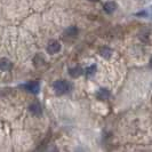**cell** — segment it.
Listing matches in <instances>:
<instances>
[{"mask_svg":"<svg viewBox=\"0 0 152 152\" xmlns=\"http://www.w3.org/2000/svg\"><path fill=\"white\" fill-rule=\"evenodd\" d=\"M71 84L66 80H57L53 83V88L57 95H64L71 91Z\"/></svg>","mask_w":152,"mask_h":152,"instance_id":"cell-1","label":"cell"},{"mask_svg":"<svg viewBox=\"0 0 152 152\" xmlns=\"http://www.w3.org/2000/svg\"><path fill=\"white\" fill-rule=\"evenodd\" d=\"M23 88L25 91L32 93V94H37V93H39V89H40V84L38 81H30L28 84L23 85Z\"/></svg>","mask_w":152,"mask_h":152,"instance_id":"cell-2","label":"cell"},{"mask_svg":"<svg viewBox=\"0 0 152 152\" xmlns=\"http://www.w3.org/2000/svg\"><path fill=\"white\" fill-rule=\"evenodd\" d=\"M60 49H61V44L58 42V41H56V40H53V41H50L48 46H47V52L49 54H56L60 52Z\"/></svg>","mask_w":152,"mask_h":152,"instance_id":"cell-3","label":"cell"},{"mask_svg":"<svg viewBox=\"0 0 152 152\" xmlns=\"http://www.w3.org/2000/svg\"><path fill=\"white\" fill-rule=\"evenodd\" d=\"M29 109H30L31 113L34 114V115H38V117H40V115H41V113H42V109H41V105L39 104L38 102H34V103H32Z\"/></svg>","mask_w":152,"mask_h":152,"instance_id":"cell-4","label":"cell"},{"mask_svg":"<svg viewBox=\"0 0 152 152\" xmlns=\"http://www.w3.org/2000/svg\"><path fill=\"white\" fill-rule=\"evenodd\" d=\"M12 68H13V64L8 58H1L0 60V70L1 71H9Z\"/></svg>","mask_w":152,"mask_h":152,"instance_id":"cell-5","label":"cell"},{"mask_svg":"<svg viewBox=\"0 0 152 152\" xmlns=\"http://www.w3.org/2000/svg\"><path fill=\"white\" fill-rule=\"evenodd\" d=\"M84 73V69L81 66H75V68L70 69L69 70V75L72 77V78H78Z\"/></svg>","mask_w":152,"mask_h":152,"instance_id":"cell-6","label":"cell"},{"mask_svg":"<svg viewBox=\"0 0 152 152\" xmlns=\"http://www.w3.org/2000/svg\"><path fill=\"white\" fill-rule=\"evenodd\" d=\"M115 9H117V4L114 1H109L104 5V10L107 14H112Z\"/></svg>","mask_w":152,"mask_h":152,"instance_id":"cell-7","label":"cell"},{"mask_svg":"<svg viewBox=\"0 0 152 152\" xmlns=\"http://www.w3.org/2000/svg\"><path fill=\"white\" fill-rule=\"evenodd\" d=\"M99 55L102 56V57H104V58H110L111 57V55H112V50H111V48H109V47H102L101 49H99Z\"/></svg>","mask_w":152,"mask_h":152,"instance_id":"cell-8","label":"cell"},{"mask_svg":"<svg viewBox=\"0 0 152 152\" xmlns=\"http://www.w3.org/2000/svg\"><path fill=\"white\" fill-rule=\"evenodd\" d=\"M110 96V93L107 91V88H101L99 91H97V97L101 99H109Z\"/></svg>","mask_w":152,"mask_h":152,"instance_id":"cell-9","label":"cell"},{"mask_svg":"<svg viewBox=\"0 0 152 152\" xmlns=\"http://www.w3.org/2000/svg\"><path fill=\"white\" fill-rule=\"evenodd\" d=\"M96 65L95 64H93V65H91L89 68H87L86 69V71H84V73H86V76H88V77H91V76H94L95 73H96Z\"/></svg>","mask_w":152,"mask_h":152,"instance_id":"cell-10","label":"cell"},{"mask_svg":"<svg viewBox=\"0 0 152 152\" xmlns=\"http://www.w3.org/2000/svg\"><path fill=\"white\" fill-rule=\"evenodd\" d=\"M65 34H66V36H70V37H71V36H72V37H75V36L78 34V29H77L76 26H71V28L66 29Z\"/></svg>","mask_w":152,"mask_h":152,"instance_id":"cell-11","label":"cell"},{"mask_svg":"<svg viewBox=\"0 0 152 152\" xmlns=\"http://www.w3.org/2000/svg\"><path fill=\"white\" fill-rule=\"evenodd\" d=\"M89 1H93V2H97L99 0H89Z\"/></svg>","mask_w":152,"mask_h":152,"instance_id":"cell-12","label":"cell"}]
</instances>
